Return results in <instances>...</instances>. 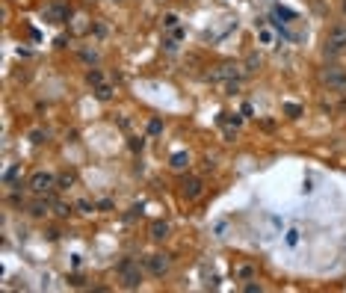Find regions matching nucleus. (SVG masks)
I'll return each mask as SVG.
<instances>
[{"instance_id":"1","label":"nucleus","mask_w":346,"mask_h":293,"mask_svg":"<svg viewBox=\"0 0 346 293\" xmlns=\"http://www.w3.org/2000/svg\"><path fill=\"white\" fill-rule=\"evenodd\" d=\"M27 187H30V193H36V196H48L51 190H56V175H51V172H45V169H38V172L30 175Z\"/></svg>"},{"instance_id":"2","label":"nucleus","mask_w":346,"mask_h":293,"mask_svg":"<svg viewBox=\"0 0 346 293\" xmlns=\"http://www.w3.org/2000/svg\"><path fill=\"white\" fill-rule=\"evenodd\" d=\"M119 281H122L125 290H136V287L142 284V270H139V264L122 261V264H119Z\"/></svg>"},{"instance_id":"3","label":"nucleus","mask_w":346,"mask_h":293,"mask_svg":"<svg viewBox=\"0 0 346 293\" xmlns=\"http://www.w3.org/2000/svg\"><path fill=\"white\" fill-rule=\"evenodd\" d=\"M343 51H346V24H334L328 30V36H326V54L337 56Z\"/></svg>"},{"instance_id":"4","label":"nucleus","mask_w":346,"mask_h":293,"mask_svg":"<svg viewBox=\"0 0 346 293\" xmlns=\"http://www.w3.org/2000/svg\"><path fill=\"white\" fill-rule=\"evenodd\" d=\"M42 15H45V21H51V24H65V21H68V6L62 3V0H51V3L42 9Z\"/></svg>"},{"instance_id":"5","label":"nucleus","mask_w":346,"mask_h":293,"mask_svg":"<svg viewBox=\"0 0 346 293\" xmlns=\"http://www.w3.org/2000/svg\"><path fill=\"white\" fill-rule=\"evenodd\" d=\"M145 267H148V273L151 275H166L169 273V267H172V261H169V255H160V252H154V255H148L145 258Z\"/></svg>"},{"instance_id":"6","label":"nucleus","mask_w":346,"mask_h":293,"mask_svg":"<svg viewBox=\"0 0 346 293\" xmlns=\"http://www.w3.org/2000/svg\"><path fill=\"white\" fill-rule=\"evenodd\" d=\"M323 80H326L331 89L346 92V68H340V65H328V68L323 71Z\"/></svg>"},{"instance_id":"7","label":"nucleus","mask_w":346,"mask_h":293,"mask_svg":"<svg viewBox=\"0 0 346 293\" xmlns=\"http://www.w3.org/2000/svg\"><path fill=\"white\" fill-rule=\"evenodd\" d=\"M201 193H204V181L201 178H183L181 181V196L183 199L196 201V199H201Z\"/></svg>"},{"instance_id":"8","label":"nucleus","mask_w":346,"mask_h":293,"mask_svg":"<svg viewBox=\"0 0 346 293\" xmlns=\"http://www.w3.org/2000/svg\"><path fill=\"white\" fill-rule=\"evenodd\" d=\"M255 39H257L260 48H275L278 45V33H275V27H269V24H257Z\"/></svg>"},{"instance_id":"9","label":"nucleus","mask_w":346,"mask_h":293,"mask_svg":"<svg viewBox=\"0 0 346 293\" xmlns=\"http://www.w3.org/2000/svg\"><path fill=\"white\" fill-rule=\"evenodd\" d=\"M240 77H243V68L234 62H225L216 71H210V80H240Z\"/></svg>"},{"instance_id":"10","label":"nucleus","mask_w":346,"mask_h":293,"mask_svg":"<svg viewBox=\"0 0 346 293\" xmlns=\"http://www.w3.org/2000/svg\"><path fill=\"white\" fill-rule=\"evenodd\" d=\"M48 210H51V199H45V196H38V199L30 204V213H33V216H48Z\"/></svg>"},{"instance_id":"11","label":"nucleus","mask_w":346,"mask_h":293,"mask_svg":"<svg viewBox=\"0 0 346 293\" xmlns=\"http://www.w3.org/2000/svg\"><path fill=\"white\" fill-rule=\"evenodd\" d=\"M284 243H287L290 249H296V246L302 243V228H296V225L287 228V231H284Z\"/></svg>"},{"instance_id":"12","label":"nucleus","mask_w":346,"mask_h":293,"mask_svg":"<svg viewBox=\"0 0 346 293\" xmlns=\"http://www.w3.org/2000/svg\"><path fill=\"white\" fill-rule=\"evenodd\" d=\"M74 184H77V175H74V172H62V175L56 178V187H59V190H71Z\"/></svg>"},{"instance_id":"13","label":"nucleus","mask_w":346,"mask_h":293,"mask_svg":"<svg viewBox=\"0 0 346 293\" xmlns=\"http://www.w3.org/2000/svg\"><path fill=\"white\" fill-rule=\"evenodd\" d=\"M151 237L154 240H166L169 237V222H154L151 225Z\"/></svg>"},{"instance_id":"14","label":"nucleus","mask_w":346,"mask_h":293,"mask_svg":"<svg viewBox=\"0 0 346 293\" xmlns=\"http://www.w3.org/2000/svg\"><path fill=\"white\" fill-rule=\"evenodd\" d=\"M112 92H115V89H112L109 83H98V86H95V98H98V101H109Z\"/></svg>"},{"instance_id":"15","label":"nucleus","mask_w":346,"mask_h":293,"mask_svg":"<svg viewBox=\"0 0 346 293\" xmlns=\"http://www.w3.org/2000/svg\"><path fill=\"white\" fill-rule=\"evenodd\" d=\"M189 166V154H183V151H178V154H172V169H186Z\"/></svg>"},{"instance_id":"16","label":"nucleus","mask_w":346,"mask_h":293,"mask_svg":"<svg viewBox=\"0 0 346 293\" xmlns=\"http://www.w3.org/2000/svg\"><path fill=\"white\" fill-rule=\"evenodd\" d=\"M178 21H181V18H178L175 12H166V15H163V27H166V30H175Z\"/></svg>"},{"instance_id":"17","label":"nucleus","mask_w":346,"mask_h":293,"mask_svg":"<svg viewBox=\"0 0 346 293\" xmlns=\"http://www.w3.org/2000/svg\"><path fill=\"white\" fill-rule=\"evenodd\" d=\"M252 275H255V267H252V264L237 267V278H243V281H246V278H252Z\"/></svg>"},{"instance_id":"18","label":"nucleus","mask_w":346,"mask_h":293,"mask_svg":"<svg viewBox=\"0 0 346 293\" xmlns=\"http://www.w3.org/2000/svg\"><path fill=\"white\" fill-rule=\"evenodd\" d=\"M86 80H89L92 86H98V83H104V74H101V71H98V68H92V71H89V74H86Z\"/></svg>"},{"instance_id":"19","label":"nucleus","mask_w":346,"mask_h":293,"mask_svg":"<svg viewBox=\"0 0 346 293\" xmlns=\"http://www.w3.org/2000/svg\"><path fill=\"white\" fill-rule=\"evenodd\" d=\"M77 210H80V213H92V210H95V204L83 199V201H77Z\"/></svg>"},{"instance_id":"20","label":"nucleus","mask_w":346,"mask_h":293,"mask_svg":"<svg viewBox=\"0 0 346 293\" xmlns=\"http://www.w3.org/2000/svg\"><path fill=\"white\" fill-rule=\"evenodd\" d=\"M54 213H56V216H68V204L56 201V204H54Z\"/></svg>"},{"instance_id":"21","label":"nucleus","mask_w":346,"mask_h":293,"mask_svg":"<svg viewBox=\"0 0 346 293\" xmlns=\"http://www.w3.org/2000/svg\"><path fill=\"white\" fill-rule=\"evenodd\" d=\"M163 45H166V51H178V39H175V36H172V39H166Z\"/></svg>"},{"instance_id":"22","label":"nucleus","mask_w":346,"mask_h":293,"mask_svg":"<svg viewBox=\"0 0 346 293\" xmlns=\"http://www.w3.org/2000/svg\"><path fill=\"white\" fill-rule=\"evenodd\" d=\"M148 130H151V133H160V130H163V125H160V122H157V119H154V122H151V125H148Z\"/></svg>"},{"instance_id":"23","label":"nucleus","mask_w":346,"mask_h":293,"mask_svg":"<svg viewBox=\"0 0 346 293\" xmlns=\"http://www.w3.org/2000/svg\"><path fill=\"white\" fill-rule=\"evenodd\" d=\"M284 110H287V113H290V116H299V113H302V110H299V107H296V104H287V107H284Z\"/></svg>"},{"instance_id":"24","label":"nucleus","mask_w":346,"mask_h":293,"mask_svg":"<svg viewBox=\"0 0 346 293\" xmlns=\"http://www.w3.org/2000/svg\"><path fill=\"white\" fill-rule=\"evenodd\" d=\"M260 290H263L260 284H246V293H260Z\"/></svg>"},{"instance_id":"25","label":"nucleus","mask_w":346,"mask_h":293,"mask_svg":"<svg viewBox=\"0 0 346 293\" xmlns=\"http://www.w3.org/2000/svg\"><path fill=\"white\" fill-rule=\"evenodd\" d=\"M343 15H346V0H343Z\"/></svg>"}]
</instances>
